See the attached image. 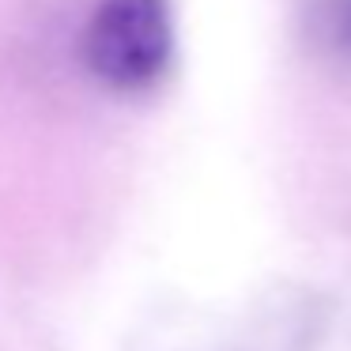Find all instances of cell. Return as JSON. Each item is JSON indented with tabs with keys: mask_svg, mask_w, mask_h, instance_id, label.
Masks as SVG:
<instances>
[{
	"mask_svg": "<svg viewBox=\"0 0 351 351\" xmlns=\"http://www.w3.org/2000/svg\"><path fill=\"white\" fill-rule=\"evenodd\" d=\"M328 302L310 287H280L261 298L234 336L212 351H313L325 332Z\"/></svg>",
	"mask_w": 351,
	"mask_h": 351,
	"instance_id": "cell-2",
	"label": "cell"
},
{
	"mask_svg": "<svg viewBox=\"0 0 351 351\" xmlns=\"http://www.w3.org/2000/svg\"><path fill=\"white\" fill-rule=\"evenodd\" d=\"M302 31L325 61L351 69V0H306Z\"/></svg>",
	"mask_w": 351,
	"mask_h": 351,
	"instance_id": "cell-3",
	"label": "cell"
},
{
	"mask_svg": "<svg viewBox=\"0 0 351 351\" xmlns=\"http://www.w3.org/2000/svg\"><path fill=\"white\" fill-rule=\"evenodd\" d=\"M178 53L170 0H95L80 34L87 76L114 95H144L167 80Z\"/></svg>",
	"mask_w": 351,
	"mask_h": 351,
	"instance_id": "cell-1",
	"label": "cell"
}]
</instances>
